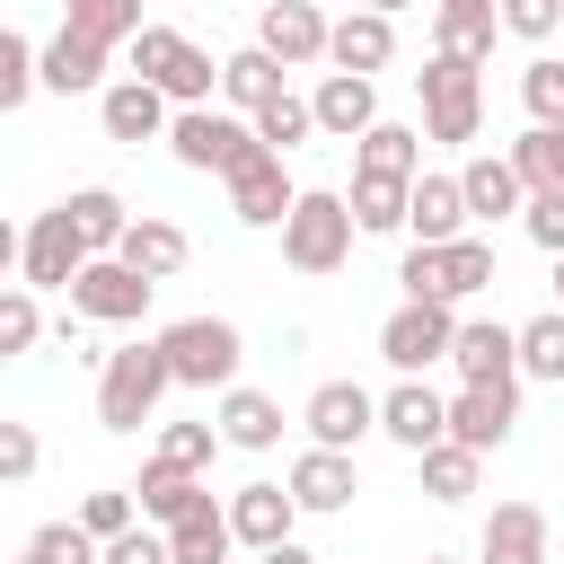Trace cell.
<instances>
[{
  "mask_svg": "<svg viewBox=\"0 0 564 564\" xmlns=\"http://www.w3.org/2000/svg\"><path fill=\"white\" fill-rule=\"evenodd\" d=\"M167 388H176V379H167V352H159V335L97 352V423H106V432H141V423H159Z\"/></svg>",
  "mask_w": 564,
  "mask_h": 564,
  "instance_id": "1",
  "label": "cell"
},
{
  "mask_svg": "<svg viewBox=\"0 0 564 564\" xmlns=\"http://www.w3.org/2000/svg\"><path fill=\"white\" fill-rule=\"evenodd\" d=\"M352 212H344V194L335 185H300L291 194V212H282V264L291 273H344L352 264Z\"/></svg>",
  "mask_w": 564,
  "mask_h": 564,
  "instance_id": "2",
  "label": "cell"
},
{
  "mask_svg": "<svg viewBox=\"0 0 564 564\" xmlns=\"http://www.w3.org/2000/svg\"><path fill=\"white\" fill-rule=\"evenodd\" d=\"M123 62H132V79H150L167 106H212V88H220V62H212L194 35L150 26V18H141V35L123 44Z\"/></svg>",
  "mask_w": 564,
  "mask_h": 564,
  "instance_id": "3",
  "label": "cell"
},
{
  "mask_svg": "<svg viewBox=\"0 0 564 564\" xmlns=\"http://www.w3.org/2000/svg\"><path fill=\"white\" fill-rule=\"evenodd\" d=\"M414 88H423V141H449V150H467L476 132H485V70L476 62H458V53H432L423 70H414Z\"/></svg>",
  "mask_w": 564,
  "mask_h": 564,
  "instance_id": "4",
  "label": "cell"
},
{
  "mask_svg": "<svg viewBox=\"0 0 564 564\" xmlns=\"http://www.w3.org/2000/svg\"><path fill=\"white\" fill-rule=\"evenodd\" d=\"M397 282H405V300H441V308H458V300L494 291V238L467 229V238H449V247H405Z\"/></svg>",
  "mask_w": 564,
  "mask_h": 564,
  "instance_id": "5",
  "label": "cell"
},
{
  "mask_svg": "<svg viewBox=\"0 0 564 564\" xmlns=\"http://www.w3.org/2000/svg\"><path fill=\"white\" fill-rule=\"evenodd\" d=\"M159 352H167V379L176 388H238V361H247V335L229 317H176L159 326Z\"/></svg>",
  "mask_w": 564,
  "mask_h": 564,
  "instance_id": "6",
  "label": "cell"
},
{
  "mask_svg": "<svg viewBox=\"0 0 564 564\" xmlns=\"http://www.w3.org/2000/svg\"><path fill=\"white\" fill-rule=\"evenodd\" d=\"M247 150H264V141H256L247 115H229V106H176V115H167V159L194 167V176H229Z\"/></svg>",
  "mask_w": 564,
  "mask_h": 564,
  "instance_id": "7",
  "label": "cell"
},
{
  "mask_svg": "<svg viewBox=\"0 0 564 564\" xmlns=\"http://www.w3.org/2000/svg\"><path fill=\"white\" fill-rule=\"evenodd\" d=\"M449 335H458V308H441V300H397V308L379 317V361H388L397 379H423L432 361H449Z\"/></svg>",
  "mask_w": 564,
  "mask_h": 564,
  "instance_id": "8",
  "label": "cell"
},
{
  "mask_svg": "<svg viewBox=\"0 0 564 564\" xmlns=\"http://www.w3.org/2000/svg\"><path fill=\"white\" fill-rule=\"evenodd\" d=\"M70 317L79 326H141L150 317V282L132 264H115V256H88L70 273Z\"/></svg>",
  "mask_w": 564,
  "mask_h": 564,
  "instance_id": "9",
  "label": "cell"
},
{
  "mask_svg": "<svg viewBox=\"0 0 564 564\" xmlns=\"http://www.w3.org/2000/svg\"><path fill=\"white\" fill-rule=\"evenodd\" d=\"M300 423H308V449H361L370 432H379V397L361 388V379H317L308 388V405H300Z\"/></svg>",
  "mask_w": 564,
  "mask_h": 564,
  "instance_id": "10",
  "label": "cell"
},
{
  "mask_svg": "<svg viewBox=\"0 0 564 564\" xmlns=\"http://www.w3.org/2000/svg\"><path fill=\"white\" fill-rule=\"evenodd\" d=\"M88 264V247H79V229H70V212L53 203V212H35L26 229H18V273H26V291H70V273Z\"/></svg>",
  "mask_w": 564,
  "mask_h": 564,
  "instance_id": "11",
  "label": "cell"
},
{
  "mask_svg": "<svg viewBox=\"0 0 564 564\" xmlns=\"http://www.w3.org/2000/svg\"><path fill=\"white\" fill-rule=\"evenodd\" d=\"M379 432H388L405 458H423L432 441H449V397H441L432 379H397V388L379 397Z\"/></svg>",
  "mask_w": 564,
  "mask_h": 564,
  "instance_id": "12",
  "label": "cell"
},
{
  "mask_svg": "<svg viewBox=\"0 0 564 564\" xmlns=\"http://www.w3.org/2000/svg\"><path fill=\"white\" fill-rule=\"evenodd\" d=\"M256 53H273L282 70L326 62V9H317V0H264V18H256Z\"/></svg>",
  "mask_w": 564,
  "mask_h": 564,
  "instance_id": "13",
  "label": "cell"
},
{
  "mask_svg": "<svg viewBox=\"0 0 564 564\" xmlns=\"http://www.w3.org/2000/svg\"><path fill=\"white\" fill-rule=\"evenodd\" d=\"M220 185H229V212H238L247 229H282V212H291V194H300V185H291V167H282L273 150H247Z\"/></svg>",
  "mask_w": 564,
  "mask_h": 564,
  "instance_id": "14",
  "label": "cell"
},
{
  "mask_svg": "<svg viewBox=\"0 0 564 564\" xmlns=\"http://www.w3.org/2000/svg\"><path fill=\"white\" fill-rule=\"evenodd\" d=\"M511 423H520V379H494V388H458V397H449V441L476 449V458L502 449Z\"/></svg>",
  "mask_w": 564,
  "mask_h": 564,
  "instance_id": "15",
  "label": "cell"
},
{
  "mask_svg": "<svg viewBox=\"0 0 564 564\" xmlns=\"http://www.w3.org/2000/svg\"><path fill=\"white\" fill-rule=\"evenodd\" d=\"M106 62H115V53H97L88 35L62 26V35L35 44V97H97V88H106Z\"/></svg>",
  "mask_w": 564,
  "mask_h": 564,
  "instance_id": "16",
  "label": "cell"
},
{
  "mask_svg": "<svg viewBox=\"0 0 564 564\" xmlns=\"http://www.w3.org/2000/svg\"><path fill=\"white\" fill-rule=\"evenodd\" d=\"M167 115H176V106H167L150 79H132V70L97 88V123H106V141H132V150H141V141H167Z\"/></svg>",
  "mask_w": 564,
  "mask_h": 564,
  "instance_id": "17",
  "label": "cell"
},
{
  "mask_svg": "<svg viewBox=\"0 0 564 564\" xmlns=\"http://www.w3.org/2000/svg\"><path fill=\"white\" fill-rule=\"evenodd\" d=\"M282 494H291L300 511L335 520V511H352V494H361V467H352L344 449H300V458H291V476H282Z\"/></svg>",
  "mask_w": 564,
  "mask_h": 564,
  "instance_id": "18",
  "label": "cell"
},
{
  "mask_svg": "<svg viewBox=\"0 0 564 564\" xmlns=\"http://www.w3.org/2000/svg\"><path fill=\"white\" fill-rule=\"evenodd\" d=\"M326 62L352 70V79H379V70L397 62V18H370V9L326 18Z\"/></svg>",
  "mask_w": 564,
  "mask_h": 564,
  "instance_id": "19",
  "label": "cell"
},
{
  "mask_svg": "<svg viewBox=\"0 0 564 564\" xmlns=\"http://www.w3.org/2000/svg\"><path fill=\"white\" fill-rule=\"evenodd\" d=\"M185 256H194V238H185L167 212H132V229L115 238V264H132L150 291H159L167 273H185Z\"/></svg>",
  "mask_w": 564,
  "mask_h": 564,
  "instance_id": "20",
  "label": "cell"
},
{
  "mask_svg": "<svg viewBox=\"0 0 564 564\" xmlns=\"http://www.w3.org/2000/svg\"><path fill=\"white\" fill-rule=\"evenodd\" d=\"M308 123H317L326 141H361V132L379 123V88L352 79V70H326V79L308 88Z\"/></svg>",
  "mask_w": 564,
  "mask_h": 564,
  "instance_id": "21",
  "label": "cell"
},
{
  "mask_svg": "<svg viewBox=\"0 0 564 564\" xmlns=\"http://www.w3.org/2000/svg\"><path fill=\"white\" fill-rule=\"evenodd\" d=\"M449 370H458V388L520 379V361H511V326H502V317H458V335H449Z\"/></svg>",
  "mask_w": 564,
  "mask_h": 564,
  "instance_id": "22",
  "label": "cell"
},
{
  "mask_svg": "<svg viewBox=\"0 0 564 564\" xmlns=\"http://www.w3.org/2000/svg\"><path fill=\"white\" fill-rule=\"evenodd\" d=\"M476 564H546V511L538 502H494L476 529Z\"/></svg>",
  "mask_w": 564,
  "mask_h": 564,
  "instance_id": "23",
  "label": "cell"
},
{
  "mask_svg": "<svg viewBox=\"0 0 564 564\" xmlns=\"http://www.w3.org/2000/svg\"><path fill=\"white\" fill-rule=\"evenodd\" d=\"M458 176V203H467V220H520V203H529V185L511 176V159L502 150H476L467 167H449Z\"/></svg>",
  "mask_w": 564,
  "mask_h": 564,
  "instance_id": "24",
  "label": "cell"
},
{
  "mask_svg": "<svg viewBox=\"0 0 564 564\" xmlns=\"http://www.w3.org/2000/svg\"><path fill=\"white\" fill-rule=\"evenodd\" d=\"M405 238L414 247H449V238H467V203H458V176H414L405 185Z\"/></svg>",
  "mask_w": 564,
  "mask_h": 564,
  "instance_id": "25",
  "label": "cell"
},
{
  "mask_svg": "<svg viewBox=\"0 0 564 564\" xmlns=\"http://www.w3.org/2000/svg\"><path fill=\"white\" fill-rule=\"evenodd\" d=\"M212 432H220V449H273L282 441V397H264V388H220V405H212Z\"/></svg>",
  "mask_w": 564,
  "mask_h": 564,
  "instance_id": "26",
  "label": "cell"
},
{
  "mask_svg": "<svg viewBox=\"0 0 564 564\" xmlns=\"http://www.w3.org/2000/svg\"><path fill=\"white\" fill-rule=\"evenodd\" d=\"M220 511H229V538H238L247 555L282 546V538H291V520H300V502H291L282 485H238V494H229Z\"/></svg>",
  "mask_w": 564,
  "mask_h": 564,
  "instance_id": "27",
  "label": "cell"
},
{
  "mask_svg": "<svg viewBox=\"0 0 564 564\" xmlns=\"http://www.w3.org/2000/svg\"><path fill=\"white\" fill-rule=\"evenodd\" d=\"M494 35H502V9L494 0H432V53H458V62H494Z\"/></svg>",
  "mask_w": 564,
  "mask_h": 564,
  "instance_id": "28",
  "label": "cell"
},
{
  "mask_svg": "<svg viewBox=\"0 0 564 564\" xmlns=\"http://www.w3.org/2000/svg\"><path fill=\"white\" fill-rule=\"evenodd\" d=\"M123 494H132V511H141L150 529H167V520H185L212 485H203V476H185V467H167V458H141V476H132Z\"/></svg>",
  "mask_w": 564,
  "mask_h": 564,
  "instance_id": "29",
  "label": "cell"
},
{
  "mask_svg": "<svg viewBox=\"0 0 564 564\" xmlns=\"http://www.w3.org/2000/svg\"><path fill=\"white\" fill-rule=\"evenodd\" d=\"M159 538H167V564H229V555H238V538H229V511H220L212 494H203L185 520H167Z\"/></svg>",
  "mask_w": 564,
  "mask_h": 564,
  "instance_id": "30",
  "label": "cell"
},
{
  "mask_svg": "<svg viewBox=\"0 0 564 564\" xmlns=\"http://www.w3.org/2000/svg\"><path fill=\"white\" fill-rule=\"evenodd\" d=\"M62 212H70V229H79V247H88V256H115V238L132 229V203H123L115 185H70V194H62Z\"/></svg>",
  "mask_w": 564,
  "mask_h": 564,
  "instance_id": "31",
  "label": "cell"
},
{
  "mask_svg": "<svg viewBox=\"0 0 564 564\" xmlns=\"http://www.w3.org/2000/svg\"><path fill=\"white\" fill-rule=\"evenodd\" d=\"M352 167H361V176H405V185H414V176H423V132L379 115V123L352 141Z\"/></svg>",
  "mask_w": 564,
  "mask_h": 564,
  "instance_id": "32",
  "label": "cell"
},
{
  "mask_svg": "<svg viewBox=\"0 0 564 564\" xmlns=\"http://www.w3.org/2000/svg\"><path fill=\"white\" fill-rule=\"evenodd\" d=\"M220 97H229V115H256L264 97H282V62H273V53H256V44L220 53Z\"/></svg>",
  "mask_w": 564,
  "mask_h": 564,
  "instance_id": "33",
  "label": "cell"
},
{
  "mask_svg": "<svg viewBox=\"0 0 564 564\" xmlns=\"http://www.w3.org/2000/svg\"><path fill=\"white\" fill-rule=\"evenodd\" d=\"M344 212H352L361 238H397V229H405V176H361V167H352Z\"/></svg>",
  "mask_w": 564,
  "mask_h": 564,
  "instance_id": "34",
  "label": "cell"
},
{
  "mask_svg": "<svg viewBox=\"0 0 564 564\" xmlns=\"http://www.w3.org/2000/svg\"><path fill=\"white\" fill-rule=\"evenodd\" d=\"M511 361H520V379H546V388H564V308H546V317L511 326Z\"/></svg>",
  "mask_w": 564,
  "mask_h": 564,
  "instance_id": "35",
  "label": "cell"
},
{
  "mask_svg": "<svg viewBox=\"0 0 564 564\" xmlns=\"http://www.w3.org/2000/svg\"><path fill=\"white\" fill-rule=\"evenodd\" d=\"M502 159H511V176H520L529 194L564 185V123H529V132H520V141H511Z\"/></svg>",
  "mask_w": 564,
  "mask_h": 564,
  "instance_id": "36",
  "label": "cell"
},
{
  "mask_svg": "<svg viewBox=\"0 0 564 564\" xmlns=\"http://www.w3.org/2000/svg\"><path fill=\"white\" fill-rule=\"evenodd\" d=\"M247 132H256L273 159H291L300 141H317V123H308V97H291V88H282V97H264V106L247 115Z\"/></svg>",
  "mask_w": 564,
  "mask_h": 564,
  "instance_id": "37",
  "label": "cell"
},
{
  "mask_svg": "<svg viewBox=\"0 0 564 564\" xmlns=\"http://www.w3.org/2000/svg\"><path fill=\"white\" fill-rule=\"evenodd\" d=\"M414 467H423V494H432V502H467V494H476V476H485V458H476V449H458V441H432Z\"/></svg>",
  "mask_w": 564,
  "mask_h": 564,
  "instance_id": "38",
  "label": "cell"
},
{
  "mask_svg": "<svg viewBox=\"0 0 564 564\" xmlns=\"http://www.w3.org/2000/svg\"><path fill=\"white\" fill-rule=\"evenodd\" d=\"M35 344H44L35 291H26V282H0V361H18V352H35Z\"/></svg>",
  "mask_w": 564,
  "mask_h": 564,
  "instance_id": "39",
  "label": "cell"
},
{
  "mask_svg": "<svg viewBox=\"0 0 564 564\" xmlns=\"http://www.w3.org/2000/svg\"><path fill=\"white\" fill-rule=\"evenodd\" d=\"M150 458H167V467L203 476V467L220 458V432H212V414H203V423H159V449H150Z\"/></svg>",
  "mask_w": 564,
  "mask_h": 564,
  "instance_id": "40",
  "label": "cell"
},
{
  "mask_svg": "<svg viewBox=\"0 0 564 564\" xmlns=\"http://www.w3.org/2000/svg\"><path fill=\"white\" fill-rule=\"evenodd\" d=\"M520 106H529V123H564V62L555 53H538L520 70Z\"/></svg>",
  "mask_w": 564,
  "mask_h": 564,
  "instance_id": "41",
  "label": "cell"
},
{
  "mask_svg": "<svg viewBox=\"0 0 564 564\" xmlns=\"http://www.w3.org/2000/svg\"><path fill=\"white\" fill-rule=\"evenodd\" d=\"M35 97V44L18 26H0V115H18Z\"/></svg>",
  "mask_w": 564,
  "mask_h": 564,
  "instance_id": "42",
  "label": "cell"
},
{
  "mask_svg": "<svg viewBox=\"0 0 564 564\" xmlns=\"http://www.w3.org/2000/svg\"><path fill=\"white\" fill-rule=\"evenodd\" d=\"M70 520H79V529H88V538L106 546V538H123V529H132L141 511H132V494H123V485H97V494H88V502H79Z\"/></svg>",
  "mask_w": 564,
  "mask_h": 564,
  "instance_id": "43",
  "label": "cell"
},
{
  "mask_svg": "<svg viewBox=\"0 0 564 564\" xmlns=\"http://www.w3.org/2000/svg\"><path fill=\"white\" fill-rule=\"evenodd\" d=\"M26 555H44V564H97V538H88L79 520H44V529L26 538Z\"/></svg>",
  "mask_w": 564,
  "mask_h": 564,
  "instance_id": "44",
  "label": "cell"
},
{
  "mask_svg": "<svg viewBox=\"0 0 564 564\" xmlns=\"http://www.w3.org/2000/svg\"><path fill=\"white\" fill-rule=\"evenodd\" d=\"M44 467V441H35V423H9L0 414V485H26Z\"/></svg>",
  "mask_w": 564,
  "mask_h": 564,
  "instance_id": "45",
  "label": "cell"
},
{
  "mask_svg": "<svg viewBox=\"0 0 564 564\" xmlns=\"http://www.w3.org/2000/svg\"><path fill=\"white\" fill-rule=\"evenodd\" d=\"M494 9H502V35H520V44H546L564 26V0H494Z\"/></svg>",
  "mask_w": 564,
  "mask_h": 564,
  "instance_id": "46",
  "label": "cell"
},
{
  "mask_svg": "<svg viewBox=\"0 0 564 564\" xmlns=\"http://www.w3.org/2000/svg\"><path fill=\"white\" fill-rule=\"evenodd\" d=\"M520 229L546 247V256H564V185H546V194H529L520 203Z\"/></svg>",
  "mask_w": 564,
  "mask_h": 564,
  "instance_id": "47",
  "label": "cell"
},
{
  "mask_svg": "<svg viewBox=\"0 0 564 564\" xmlns=\"http://www.w3.org/2000/svg\"><path fill=\"white\" fill-rule=\"evenodd\" d=\"M97 564H167V538H159L150 520H132L123 538H106V546H97Z\"/></svg>",
  "mask_w": 564,
  "mask_h": 564,
  "instance_id": "48",
  "label": "cell"
},
{
  "mask_svg": "<svg viewBox=\"0 0 564 564\" xmlns=\"http://www.w3.org/2000/svg\"><path fill=\"white\" fill-rule=\"evenodd\" d=\"M256 564H317V555H308V546H300V538H282V546H264V555H256Z\"/></svg>",
  "mask_w": 564,
  "mask_h": 564,
  "instance_id": "49",
  "label": "cell"
},
{
  "mask_svg": "<svg viewBox=\"0 0 564 564\" xmlns=\"http://www.w3.org/2000/svg\"><path fill=\"white\" fill-rule=\"evenodd\" d=\"M352 9H370V18H397V9H414V0H352Z\"/></svg>",
  "mask_w": 564,
  "mask_h": 564,
  "instance_id": "50",
  "label": "cell"
},
{
  "mask_svg": "<svg viewBox=\"0 0 564 564\" xmlns=\"http://www.w3.org/2000/svg\"><path fill=\"white\" fill-rule=\"evenodd\" d=\"M9 264H18V229L0 220V273H9Z\"/></svg>",
  "mask_w": 564,
  "mask_h": 564,
  "instance_id": "51",
  "label": "cell"
},
{
  "mask_svg": "<svg viewBox=\"0 0 564 564\" xmlns=\"http://www.w3.org/2000/svg\"><path fill=\"white\" fill-rule=\"evenodd\" d=\"M555 308H564V256H555Z\"/></svg>",
  "mask_w": 564,
  "mask_h": 564,
  "instance_id": "52",
  "label": "cell"
},
{
  "mask_svg": "<svg viewBox=\"0 0 564 564\" xmlns=\"http://www.w3.org/2000/svg\"><path fill=\"white\" fill-rule=\"evenodd\" d=\"M414 564H458V555H414Z\"/></svg>",
  "mask_w": 564,
  "mask_h": 564,
  "instance_id": "53",
  "label": "cell"
},
{
  "mask_svg": "<svg viewBox=\"0 0 564 564\" xmlns=\"http://www.w3.org/2000/svg\"><path fill=\"white\" fill-rule=\"evenodd\" d=\"M62 9H88V0H62Z\"/></svg>",
  "mask_w": 564,
  "mask_h": 564,
  "instance_id": "54",
  "label": "cell"
},
{
  "mask_svg": "<svg viewBox=\"0 0 564 564\" xmlns=\"http://www.w3.org/2000/svg\"><path fill=\"white\" fill-rule=\"evenodd\" d=\"M18 564H44V555H18Z\"/></svg>",
  "mask_w": 564,
  "mask_h": 564,
  "instance_id": "55",
  "label": "cell"
}]
</instances>
